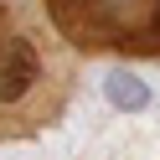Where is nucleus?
Segmentation results:
<instances>
[{
	"label": "nucleus",
	"mask_w": 160,
	"mask_h": 160,
	"mask_svg": "<svg viewBox=\"0 0 160 160\" xmlns=\"http://www.w3.org/2000/svg\"><path fill=\"white\" fill-rule=\"evenodd\" d=\"M103 93L114 108H124V114H139V108H150V83L134 72H108L103 78Z\"/></svg>",
	"instance_id": "1"
}]
</instances>
